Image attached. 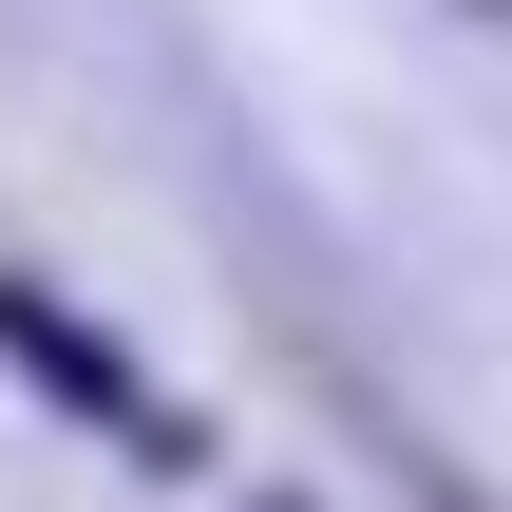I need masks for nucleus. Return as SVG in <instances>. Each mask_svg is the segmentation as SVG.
<instances>
[{
	"mask_svg": "<svg viewBox=\"0 0 512 512\" xmlns=\"http://www.w3.org/2000/svg\"><path fill=\"white\" fill-rule=\"evenodd\" d=\"M0 342L38 361V399H57V418H95V437H133V456H190V418H171V399H152V380H133L95 323H57L38 285H0Z\"/></svg>",
	"mask_w": 512,
	"mask_h": 512,
	"instance_id": "f257e3e1",
	"label": "nucleus"
},
{
	"mask_svg": "<svg viewBox=\"0 0 512 512\" xmlns=\"http://www.w3.org/2000/svg\"><path fill=\"white\" fill-rule=\"evenodd\" d=\"M494 19H512V0H494Z\"/></svg>",
	"mask_w": 512,
	"mask_h": 512,
	"instance_id": "f03ea898",
	"label": "nucleus"
}]
</instances>
